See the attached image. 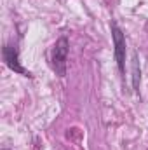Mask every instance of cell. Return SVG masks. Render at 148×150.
I'll use <instances>...</instances> for the list:
<instances>
[{
	"instance_id": "1",
	"label": "cell",
	"mask_w": 148,
	"mask_h": 150,
	"mask_svg": "<svg viewBox=\"0 0 148 150\" xmlns=\"http://www.w3.org/2000/svg\"><path fill=\"white\" fill-rule=\"evenodd\" d=\"M68 51H70V44H68V38L61 37L56 40L54 44V49H52V68L56 75L59 77H65L66 75V59H68Z\"/></svg>"
},
{
	"instance_id": "2",
	"label": "cell",
	"mask_w": 148,
	"mask_h": 150,
	"mask_svg": "<svg viewBox=\"0 0 148 150\" xmlns=\"http://www.w3.org/2000/svg\"><path fill=\"white\" fill-rule=\"evenodd\" d=\"M111 38H113V51H115V61L118 67V72L124 75L125 74V37L118 25L111 21Z\"/></svg>"
},
{
	"instance_id": "3",
	"label": "cell",
	"mask_w": 148,
	"mask_h": 150,
	"mask_svg": "<svg viewBox=\"0 0 148 150\" xmlns=\"http://www.w3.org/2000/svg\"><path fill=\"white\" fill-rule=\"evenodd\" d=\"M2 56H4L5 65L12 72H16V74H19V75H25V77H32V74L19 63V52H18L16 45H5L4 51H2Z\"/></svg>"
},
{
	"instance_id": "4",
	"label": "cell",
	"mask_w": 148,
	"mask_h": 150,
	"mask_svg": "<svg viewBox=\"0 0 148 150\" xmlns=\"http://www.w3.org/2000/svg\"><path fill=\"white\" fill-rule=\"evenodd\" d=\"M140 80H141V68H140L138 52H134L132 54V87L134 91H140Z\"/></svg>"
},
{
	"instance_id": "5",
	"label": "cell",
	"mask_w": 148,
	"mask_h": 150,
	"mask_svg": "<svg viewBox=\"0 0 148 150\" xmlns=\"http://www.w3.org/2000/svg\"><path fill=\"white\" fill-rule=\"evenodd\" d=\"M2 150H7V149H2Z\"/></svg>"
}]
</instances>
